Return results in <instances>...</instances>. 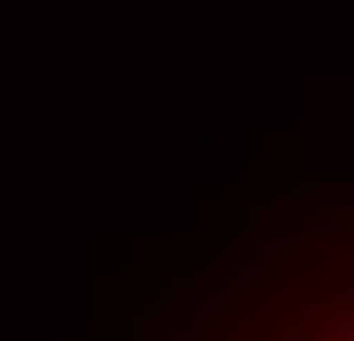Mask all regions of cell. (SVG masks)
<instances>
[{
	"mask_svg": "<svg viewBox=\"0 0 354 341\" xmlns=\"http://www.w3.org/2000/svg\"><path fill=\"white\" fill-rule=\"evenodd\" d=\"M348 223H308L276 237L263 256L216 289L184 341H354Z\"/></svg>",
	"mask_w": 354,
	"mask_h": 341,
	"instance_id": "obj_1",
	"label": "cell"
}]
</instances>
